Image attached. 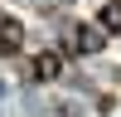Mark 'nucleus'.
I'll list each match as a JSON object with an SVG mask.
<instances>
[{
  "label": "nucleus",
  "instance_id": "4",
  "mask_svg": "<svg viewBox=\"0 0 121 117\" xmlns=\"http://www.w3.org/2000/svg\"><path fill=\"white\" fill-rule=\"evenodd\" d=\"M97 24H102L107 34H121V0H107V5L97 10Z\"/></svg>",
  "mask_w": 121,
  "mask_h": 117
},
{
  "label": "nucleus",
  "instance_id": "2",
  "mask_svg": "<svg viewBox=\"0 0 121 117\" xmlns=\"http://www.w3.org/2000/svg\"><path fill=\"white\" fill-rule=\"evenodd\" d=\"M102 44H107L102 24H68V49H73V54H97Z\"/></svg>",
  "mask_w": 121,
  "mask_h": 117
},
{
  "label": "nucleus",
  "instance_id": "1",
  "mask_svg": "<svg viewBox=\"0 0 121 117\" xmlns=\"http://www.w3.org/2000/svg\"><path fill=\"white\" fill-rule=\"evenodd\" d=\"M58 73H63V54H58V49H44V54H34L24 63V78H29V83H53Z\"/></svg>",
  "mask_w": 121,
  "mask_h": 117
},
{
  "label": "nucleus",
  "instance_id": "3",
  "mask_svg": "<svg viewBox=\"0 0 121 117\" xmlns=\"http://www.w3.org/2000/svg\"><path fill=\"white\" fill-rule=\"evenodd\" d=\"M19 44H24V24L0 15V54H19Z\"/></svg>",
  "mask_w": 121,
  "mask_h": 117
}]
</instances>
